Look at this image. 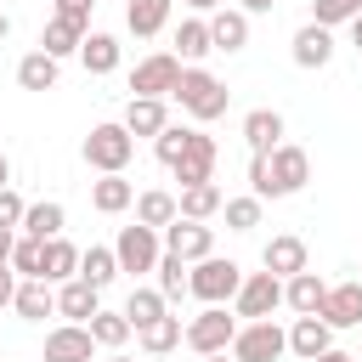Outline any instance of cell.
Wrapping results in <instances>:
<instances>
[{"label": "cell", "mask_w": 362, "mask_h": 362, "mask_svg": "<svg viewBox=\"0 0 362 362\" xmlns=\"http://www.w3.org/2000/svg\"><path fill=\"white\" fill-rule=\"evenodd\" d=\"M305 181H311V158H305V147L277 141L266 158L249 153V192H255L260 204H266V198H294Z\"/></svg>", "instance_id": "cell-1"}, {"label": "cell", "mask_w": 362, "mask_h": 362, "mask_svg": "<svg viewBox=\"0 0 362 362\" xmlns=\"http://www.w3.org/2000/svg\"><path fill=\"white\" fill-rule=\"evenodd\" d=\"M175 102H181V113H192L198 124H209V119H221L226 113V102H232V90L209 74V68H198V62H187L181 68V79H175V90H170Z\"/></svg>", "instance_id": "cell-2"}, {"label": "cell", "mask_w": 362, "mask_h": 362, "mask_svg": "<svg viewBox=\"0 0 362 362\" xmlns=\"http://www.w3.org/2000/svg\"><path fill=\"white\" fill-rule=\"evenodd\" d=\"M85 164L96 170V175H124V164L136 158V136L119 124V119H107V124H90V136H85Z\"/></svg>", "instance_id": "cell-3"}, {"label": "cell", "mask_w": 362, "mask_h": 362, "mask_svg": "<svg viewBox=\"0 0 362 362\" xmlns=\"http://www.w3.org/2000/svg\"><path fill=\"white\" fill-rule=\"evenodd\" d=\"M238 283H243V266H238V260L204 255V260H192V266H187V294H192V300H204V305L232 300V294H238Z\"/></svg>", "instance_id": "cell-4"}, {"label": "cell", "mask_w": 362, "mask_h": 362, "mask_svg": "<svg viewBox=\"0 0 362 362\" xmlns=\"http://www.w3.org/2000/svg\"><path fill=\"white\" fill-rule=\"evenodd\" d=\"M277 305H283V277H277V272H243V283H238V294H232V317L260 322V317H272Z\"/></svg>", "instance_id": "cell-5"}, {"label": "cell", "mask_w": 362, "mask_h": 362, "mask_svg": "<svg viewBox=\"0 0 362 362\" xmlns=\"http://www.w3.org/2000/svg\"><path fill=\"white\" fill-rule=\"evenodd\" d=\"M158 255H164V238H158V226H119V243H113V260H119V272H130V277H141V272H153L158 266Z\"/></svg>", "instance_id": "cell-6"}, {"label": "cell", "mask_w": 362, "mask_h": 362, "mask_svg": "<svg viewBox=\"0 0 362 362\" xmlns=\"http://www.w3.org/2000/svg\"><path fill=\"white\" fill-rule=\"evenodd\" d=\"M238 362H277L283 351H288V328H277L272 317H260V322H243L238 334H232V345H226Z\"/></svg>", "instance_id": "cell-7"}, {"label": "cell", "mask_w": 362, "mask_h": 362, "mask_svg": "<svg viewBox=\"0 0 362 362\" xmlns=\"http://www.w3.org/2000/svg\"><path fill=\"white\" fill-rule=\"evenodd\" d=\"M232 334H238V317H226V305H204L187 328H181V339L198 351V356H215V351H226L232 345Z\"/></svg>", "instance_id": "cell-8"}, {"label": "cell", "mask_w": 362, "mask_h": 362, "mask_svg": "<svg viewBox=\"0 0 362 362\" xmlns=\"http://www.w3.org/2000/svg\"><path fill=\"white\" fill-rule=\"evenodd\" d=\"M181 57L175 51H153V57H141L136 68H130V96H170L175 90V79H181Z\"/></svg>", "instance_id": "cell-9"}, {"label": "cell", "mask_w": 362, "mask_h": 362, "mask_svg": "<svg viewBox=\"0 0 362 362\" xmlns=\"http://www.w3.org/2000/svg\"><path fill=\"white\" fill-rule=\"evenodd\" d=\"M170 175H175L181 187H198V181H215V136H204V130H187V141H181V153L170 158Z\"/></svg>", "instance_id": "cell-10"}, {"label": "cell", "mask_w": 362, "mask_h": 362, "mask_svg": "<svg viewBox=\"0 0 362 362\" xmlns=\"http://www.w3.org/2000/svg\"><path fill=\"white\" fill-rule=\"evenodd\" d=\"M317 317H322L328 328H362V277H351V283H328Z\"/></svg>", "instance_id": "cell-11"}, {"label": "cell", "mask_w": 362, "mask_h": 362, "mask_svg": "<svg viewBox=\"0 0 362 362\" xmlns=\"http://www.w3.org/2000/svg\"><path fill=\"white\" fill-rule=\"evenodd\" d=\"M164 249H170V255H181V260L192 266V260L215 255V232H209L204 221H187V215H175V221L164 226Z\"/></svg>", "instance_id": "cell-12"}, {"label": "cell", "mask_w": 362, "mask_h": 362, "mask_svg": "<svg viewBox=\"0 0 362 362\" xmlns=\"http://www.w3.org/2000/svg\"><path fill=\"white\" fill-rule=\"evenodd\" d=\"M90 351H96V339L85 322H62L45 334V362H90Z\"/></svg>", "instance_id": "cell-13"}, {"label": "cell", "mask_w": 362, "mask_h": 362, "mask_svg": "<svg viewBox=\"0 0 362 362\" xmlns=\"http://www.w3.org/2000/svg\"><path fill=\"white\" fill-rule=\"evenodd\" d=\"M119 124H124L130 136H158V130L170 124V107H164V96H130Z\"/></svg>", "instance_id": "cell-14"}, {"label": "cell", "mask_w": 362, "mask_h": 362, "mask_svg": "<svg viewBox=\"0 0 362 362\" xmlns=\"http://www.w3.org/2000/svg\"><path fill=\"white\" fill-rule=\"evenodd\" d=\"M243 141H249L255 158H266V153L283 141V113H277V107H255V113H243Z\"/></svg>", "instance_id": "cell-15"}, {"label": "cell", "mask_w": 362, "mask_h": 362, "mask_svg": "<svg viewBox=\"0 0 362 362\" xmlns=\"http://www.w3.org/2000/svg\"><path fill=\"white\" fill-rule=\"evenodd\" d=\"M11 311H17V317H28V322H45V317L57 311V288H51L45 277H23V283H17V294H11Z\"/></svg>", "instance_id": "cell-16"}, {"label": "cell", "mask_w": 362, "mask_h": 362, "mask_svg": "<svg viewBox=\"0 0 362 362\" xmlns=\"http://www.w3.org/2000/svg\"><path fill=\"white\" fill-rule=\"evenodd\" d=\"M334 345V328L311 311V317H294V328H288V351L300 356V362H311V356H322Z\"/></svg>", "instance_id": "cell-17"}, {"label": "cell", "mask_w": 362, "mask_h": 362, "mask_svg": "<svg viewBox=\"0 0 362 362\" xmlns=\"http://www.w3.org/2000/svg\"><path fill=\"white\" fill-rule=\"evenodd\" d=\"M328 57H334V28L305 23L294 34V68H328Z\"/></svg>", "instance_id": "cell-18"}, {"label": "cell", "mask_w": 362, "mask_h": 362, "mask_svg": "<svg viewBox=\"0 0 362 362\" xmlns=\"http://www.w3.org/2000/svg\"><path fill=\"white\" fill-rule=\"evenodd\" d=\"M322 294H328V283L305 266V272H294V277H283V305L288 311H300V317H311L317 305H322Z\"/></svg>", "instance_id": "cell-19"}, {"label": "cell", "mask_w": 362, "mask_h": 362, "mask_svg": "<svg viewBox=\"0 0 362 362\" xmlns=\"http://www.w3.org/2000/svg\"><path fill=\"white\" fill-rule=\"evenodd\" d=\"M96 305H102V288H90L85 277H68V283L57 288V311H62L68 322H90Z\"/></svg>", "instance_id": "cell-20"}, {"label": "cell", "mask_w": 362, "mask_h": 362, "mask_svg": "<svg viewBox=\"0 0 362 362\" xmlns=\"http://www.w3.org/2000/svg\"><path fill=\"white\" fill-rule=\"evenodd\" d=\"M209 45L215 51H243L249 45V17L238 11V6H215V17H209Z\"/></svg>", "instance_id": "cell-21"}, {"label": "cell", "mask_w": 362, "mask_h": 362, "mask_svg": "<svg viewBox=\"0 0 362 362\" xmlns=\"http://www.w3.org/2000/svg\"><path fill=\"white\" fill-rule=\"evenodd\" d=\"M260 266H266V272H277V277H294V272H305V243H300L294 232H277V238L266 243Z\"/></svg>", "instance_id": "cell-22"}, {"label": "cell", "mask_w": 362, "mask_h": 362, "mask_svg": "<svg viewBox=\"0 0 362 362\" xmlns=\"http://www.w3.org/2000/svg\"><path fill=\"white\" fill-rule=\"evenodd\" d=\"M170 6H175V0H124V28H130L136 40H153V34L170 23Z\"/></svg>", "instance_id": "cell-23"}, {"label": "cell", "mask_w": 362, "mask_h": 362, "mask_svg": "<svg viewBox=\"0 0 362 362\" xmlns=\"http://www.w3.org/2000/svg\"><path fill=\"white\" fill-rule=\"evenodd\" d=\"M79 62H85V74H113V68H119V40L102 34V28H85V40H79Z\"/></svg>", "instance_id": "cell-24"}, {"label": "cell", "mask_w": 362, "mask_h": 362, "mask_svg": "<svg viewBox=\"0 0 362 362\" xmlns=\"http://www.w3.org/2000/svg\"><path fill=\"white\" fill-rule=\"evenodd\" d=\"M79 40H85V28H79V23H68V17H57V11H51V23L40 28V51H45V57H57V62H62V57H74V51H79Z\"/></svg>", "instance_id": "cell-25"}, {"label": "cell", "mask_w": 362, "mask_h": 362, "mask_svg": "<svg viewBox=\"0 0 362 362\" xmlns=\"http://www.w3.org/2000/svg\"><path fill=\"white\" fill-rule=\"evenodd\" d=\"M62 221H68V209H62L57 198H40V204H28V209H23V226H17V232H28V238H40V243H45V238H57V232H62Z\"/></svg>", "instance_id": "cell-26"}, {"label": "cell", "mask_w": 362, "mask_h": 362, "mask_svg": "<svg viewBox=\"0 0 362 362\" xmlns=\"http://www.w3.org/2000/svg\"><path fill=\"white\" fill-rule=\"evenodd\" d=\"M40 277L45 283H68V277H79V249L57 232V238H45V266H40Z\"/></svg>", "instance_id": "cell-27"}, {"label": "cell", "mask_w": 362, "mask_h": 362, "mask_svg": "<svg viewBox=\"0 0 362 362\" xmlns=\"http://www.w3.org/2000/svg\"><path fill=\"white\" fill-rule=\"evenodd\" d=\"M90 204H96L102 215H124V209L136 204V187H130L124 175H102V181H90Z\"/></svg>", "instance_id": "cell-28"}, {"label": "cell", "mask_w": 362, "mask_h": 362, "mask_svg": "<svg viewBox=\"0 0 362 362\" xmlns=\"http://www.w3.org/2000/svg\"><path fill=\"white\" fill-rule=\"evenodd\" d=\"M175 215H187V221H209V215H221V187H215V181L181 187V198H175Z\"/></svg>", "instance_id": "cell-29"}, {"label": "cell", "mask_w": 362, "mask_h": 362, "mask_svg": "<svg viewBox=\"0 0 362 362\" xmlns=\"http://www.w3.org/2000/svg\"><path fill=\"white\" fill-rule=\"evenodd\" d=\"M57 74H62V62L45 57V51H28V57L17 62V85H23V90H51Z\"/></svg>", "instance_id": "cell-30"}, {"label": "cell", "mask_w": 362, "mask_h": 362, "mask_svg": "<svg viewBox=\"0 0 362 362\" xmlns=\"http://www.w3.org/2000/svg\"><path fill=\"white\" fill-rule=\"evenodd\" d=\"M136 339H141V351H147V356H164V351H175V345H181V317H170V311H164V317H153L147 328H136Z\"/></svg>", "instance_id": "cell-31"}, {"label": "cell", "mask_w": 362, "mask_h": 362, "mask_svg": "<svg viewBox=\"0 0 362 362\" xmlns=\"http://www.w3.org/2000/svg\"><path fill=\"white\" fill-rule=\"evenodd\" d=\"M209 51H215V45H209V23H204V17H187V23L175 28V57H181V62H204Z\"/></svg>", "instance_id": "cell-32"}, {"label": "cell", "mask_w": 362, "mask_h": 362, "mask_svg": "<svg viewBox=\"0 0 362 362\" xmlns=\"http://www.w3.org/2000/svg\"><path fill=\"white\" fill-rule=\"evenodd\" d=\"M136 221L141 226H170L175 221V192H158V187H147V192H136Z\"/></svg>", "instance_id": "cell-33"}, {"label": "cell", "mask_w": 362, "mask_h": 362, "mask_svg": "<svg viewBox=\"0 0 362 362\" xmlns=\"http://www.w3.org/2000/svg\"><path fill=\"white\" fill-rule=\"evenodd\" d=\"M79 277H85L90 288H107V283L119 277V260H113V249H102V243L79 249Z\"/></svg>", "instance_id": "cell-34"}, {"label": "cell", "mask_w": 362, "mask_h": 362, "mask_svg": "<svg viewBox=\"0 0 362 362\" xmlns=\"http://www.w3.org/2000/svg\"><path fill=\"white\" fill-rule=\"evenodd\" d=\"M85 328H90V339H96V345H107V351H119V345H124V339L136 334L124 311H102V305H96V317H90Z\"/></svg>", "instance_id": "cell-35"}, {"label": "cell", "mask_w": 362, "mask_h": 362, "mask_svg": "<svg viewBox=\"0 0 362 362\" xmlns=\"http://www.w3.org/2000/svg\"><path fill=\"white\" fill-rule=\"evenodd\" d=\"M153 272H158V294H164V305H175V300H181V294H187V260H181V255H170V249H164V255H158V266H153Z\"/></svg>", "instance_id": "cell-36"}, {"label": "cell", "mask_w": 362, "mask_h": 362, "mask_svg": "<svg viewBox=\"0 0 362 362\" xmlns=\"http://www.w3.org/2000/svg\"><path fill=\"white\" fill-rule=\"evenodd\" d=\"M164 311H170V305H164V294H158V288H141V283H136V288H130V300H124L130 328H147V322H153V317H164Z\"/></svg>", "instance_id": "cell-37"}, {"label": "cell", "mask_w": 362, "mask_h": 362, "mask_svg": "<svg viewBox=\"0 0 362 362\" xmlns=\"http://www.w3.org/2000/svg\"><path fill=\"white\" fill-rule=\"evenodd\" d=\"M221 215H226L232 232H255V226H260V198H255V192H243V198H221Z\"/></svg>", "instance_id": "cell-38"}, {"label": "cell", "mask_w": 362, "mask_h": 362, "mask_svg": "<svg viewBox=\"0 0 362 362\" xmlns=\"http://www.w3.org/2000/svg\"><path fill=\"white\" fill-rule=\"evenodd\" d=\"M40 266H45V243L23 232V238L11 243V272H17V277H40Z\"/></svg>", "instance_id": "cell-39"}, {"label": "cell", "mask_w": 362, "mask_h": 362, "mask_svg": "<svg viewBox=\"0 0 362 362\" xmlns=\"http://www.w3.org/2000/svg\"><path fill=\"white\" fill-rule=\"evenodd\" d=\"M356 11H362V0H311V23H322V28H339Z\"/></svg>", "instance_id": "cell-40"}, {"label": "cell", "mask_w": 362, "mask_h": 362, "mask_svg": "<svg viewBox=\"0 0 362 362\" xmlns=\"http://www.w3.org/2000/svg\"><path fill=\"white\" fill-rule=\"evenodd\" d=\"M187 130H192V124H164V130L153 136V153H158V164H170V158L181 153V141H187Z\"/></svg>", "instance_id": "cell-41"}, {"label": "cell", "mask_w": 362, "mask_h": 362, "mask_svg": "<svg viewBox=\"0 0 362 362\" xmlns=\"http://www.w3.org/2000/svg\"><path fill=\"white\" fill-rule=\"evenodd\" d=\"M23 209H28V204H23L11 187H0V226H23Z\"/></svg>", "instance_id": "cell-42"}, {"label": "cell", "mask_w": 362, "mask_h": 362, "mask_svg": "<svg viewBox=\"0 0 362 362\" xmlns=\"http://www.w3.org/2000/svg\"><path fill=\"white\" fill-rule=\"evenodd\" d=\"M90 6H96V0H57V17H68V23L90 28Z\"/></svg>", "instance_id": "cell-43"}, {"label": "cell", "mask_w": 362, "mask_h": 362, "mask_svg": "<svg viewBox=\"0 0 362 362\" xmlns=\"http://www.w3.org/2000/svg\"><path fill=\"white\" fill-rule=\"evenodd\" d=\"M11 294H17V272L11 260H0V305H11Z\"/></svg>", "instance_id": "cell-44"}, {"label": "cell", "mask_w": 362, "mask_h": 362, "mask_svg": "<svg viewBox=\"0 0 362 362\" xmlns=\"http://www.w3.org/2000/svg\"><path fill=\"white\" fill-rule=\"evenodd\" d=\"M272 6H277V0H238V11H243V17H266Z\"/></svg>", "instance_id": "cell-45"}, {"label": "cell", "mask_w": 362, "mask_h": 362, "mask_svg": "<svg viewBox=\"0 0 362 362\" xmlns=\"http://www.w3.org/2000/svg\"><path fill=\"white\" fill-rule=\"evenodd\" d=\"M11 243H17V226H0V260H11Z\"/></svg>", "instance_id": "cell-46"}, {"label": "cell", "mask_w": 362, "mask_h": 362, "mask_svg": "<svg viewBox=\"0 0 362 362\" xmlns=\"http://www.w3.org/2000/svg\"><path fill=\"white\" fill-rule=\"evenodd\" d=\"M311 362H356V356H351V351H334V345H328V351H322V356H311Z\"/></svg>", "instance_id": "cell-47"}, {"label": "cell", "mask_w": 362, "mask_h": 362, "mask_svg": "<svg viewBox=\"0 0 362 362\" xmlns=\"http://www.w3.org/2000/svg\"><path fill=\"white\" fill-rule=\"evenodd\" d=\"M351 45H356V51H362V11H356V17H351Z\"/></svg>", "instance_id": "cell-48"}, {"label": "cell", "mask_w": 362, "mask_h": 362, "mask_svg": "<svg viewBox=\"0 0 362 362\" xmlns=\"http://www.w3.org/2000/svg\"><path fill=\"white\" fill-rule=\"evenodd\" d=\"M0 187H11V164H6V153H0Z\"/></svg>", "instance_id": "cell-49"}, {"label": "cell", "mask_w": 362, "mask_h": 362, "mask_svg": "<svg viewBox=\"0 0 362 362\" xmlns=\"http://www.w3.org/2000/svg\"><path fill=\"white\" fill-rule=\"evenodd\" d=\"M187 6H192V11H215L221 0H187Z\"/></svg>", "instance_id": "cell-50"}, {"label": "cell", "mask_w": 362, "mask_h": 362, "mask_svg": "<svg viewBox=\"0 0 362 362\" xmlns=\"http://www.w3.org/2000/svg\"><path fill=\"white\" fill-rule=\"evenodd\" d=\"M6 34H11V17H6V11H0V40H6Z\"/></svg>", "instance_id": "cell-51"}, {"label": "cell", "mask_w": 362, "mask_h": 362, "mask_svg": "<svg viewBox=\"0 0 362 362\" xmlns=\"http://www.w3.org/2000/svg\"><path fill=\"white\" fill-rule=\"evenodd\" d=\"M204 362H226V351H215V356H204ZM232 362H238V356H232Z\"/></svg>", "instance_id": "cell-52"}, {"label": "cell", "mask_w": 362, "mask_h": 362, "mask_svg": "<svg viewBox=\"0 0 362 362\" xmlns=\"http://www.w3.org/2000/svg\"><path fill=\"white\" fill-rule=\"evenodd\" d=\"M107 362H136V356H119V351H113V356H107Z\"/></svg>", "instance_id": "cell-53"}]
</instances>
